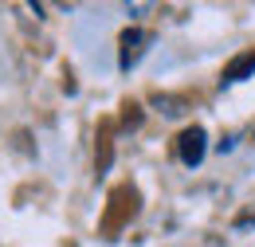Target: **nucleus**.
Here are the masks:
<instances>
[{"instance_id":"f257e3e1","label":"nucleus","mask_w":255,"mask_h":247,"mask_svg":"<svg viewBox=\"0 0 255 247\" xmlns=\"http://www.w3.org/2000/svg\"><path fill=\"white\" fill-rule=\"evenodd\" d=\"M145 43H149V31H141V28H126L122 31V39H118V67L122 71H133L137 63H141V55H145Z\"/></svg>"},{"instance_id":"7ed1b4c3","label":"nucleus","mask_w":255,"mask_h":247,"mask_svg":"<svg viewBox=\"0 0 255 247\" xmlns=\"http://www.w3.org/2000/svg\"><path fill=\"white\" fill-rule=\"evenodd\" d=\"M252 75H255V51H244V55H236V59L224 67L220 87H236V83H244V79H252Z\"/></svg>"},{"instance_id":"f03ea898","label":"nucleus","mask_w":255,"mask_h":247,"mask_svg":"<svg viewBox=\"0 0 255 247\" xmlns=\"http://www.w3.org/2000/svg\"><path fill=\"white\" fill-rule=\"evenodd\" d=\"M177 153H181V161L185 165H200L204 161V153H208V133L200 129V125H189L185 133H181V141H177Z\"/></svg>"},{"instance_id":"20e7f679","label":"nucleus","mask_w":255,"mask_h":247,"mask_svg":"<svg viewBox=\"0 0 255 247\" xmlns=\"http://www.w3.org/2000/svg\"><path fill=\"white\" fill-rule=\"evenodd\" d=\"M236 224H240V228H244V224H255V212H244V216L236 220Z\"/></svg>"}]
</instances>
